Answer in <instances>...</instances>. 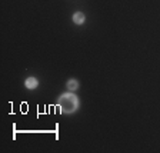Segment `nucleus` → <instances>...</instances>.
Returning <instances> with one entry per match:
<instances>
[{"instance_id":"1","label":"nucleus","mask_w":160,"mask_h":153,"mask_svg":"<svg viewBox=\"0 0 160 153\" xmlns=\"http://www.w3.org/2000/svg\"><path fill=\"white\" fill-rule=\"evenodd\" d=\"M59 105L62 107L63 113H73L74 110L79 107V100L74 94L72 93H64L59 97Z\"/></svg>"},{"instance_id":"2","label":"nucleus","mask_w":160,"mask_h":153,"mask_svg":"<svg viewBox=\"0 0 160 153\" xmlns=\"http://www.w3.org/2000/svg\"><path fill=\"white\" fill-rule=\"evenodd\" d=\"M37 84H39V82H37V79H34V77H29V79L26 80L27 89H36Z\"/></svg>"},{"instance_id":"3","label":"nucleus","mask_w":160,"mask_h":153,"mask_svg":"<svg viewBox=\"0 0 160 153\" xmlns=\"http://www.w3.org/2000/svg\"><path fill=\"white\" fill-rule=\"evenodd\" d=\"M73 22L76 24H82L84 22V14L83 13H80V12H77V13H74L73 16Z\"/></svg>"},{"instance_id":"4","label":"nucleus","mask_w":160,"mask_h":153,"mask_svg":"<svg viewBox=\"0 0 160 153\" xmlns=\"http://www.w3.org/2000/svg\"><path fill=\"white\" fill-rule=\"evenodd\" d=\"M77 87H79V83H77L74 79H72V80H69L67 82V89L70 90V92H73V90H76Z\"/></svg>"}]
</instances>
